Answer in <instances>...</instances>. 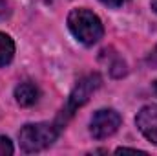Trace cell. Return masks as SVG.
Wrapping results in <instances>:
<instances>
[{"label":"cell","mask_w":157,"mask_h":156,"mask_svg":"<svg viewBox=\"0 0 157 156\" xmlns=\"http://www.w3.org/2000/svg\"><path fill=\"white\" fill-rule=\"evenodd\" d=\"M62 125L55 119V121H42V123H28L20 129L18 132V140H20V147L26 153H40L44 149H48L60 134Z\"/></svg>","instance_id":"cell-1"},{"label":"cell","mask_w":157,"mask_h":156,"mask_svg":"<svg viewBox=\"0 0 157 156\" xmlns=\"http://www.w3.org/2000/svg\"><path fill=\"white\" fill-rule=\"evenodd\" d=\"M108 51H110V57H112V61L108 63V66H110V74H112L113 77H122V76L126 74V63L119 57L113 50H108Z\"/></svg>","instance_id":"cell-8"},{"label":"cell","mask_w":157,"mask_h":156,"mask_svg":"<svg viewBox=\"0 0 157 156\" xmlns=\"http://www.w3.org/2000/svg\"><path fill=\"white\" fill-rule=\"evenodd\" d=\"M154 92H155V96H157V81L154 83Z\"/></svg>","instance_id":"cell-14"},{"label":"cell","mask_w":157,"mask_h":156,"mask_svg":"<svg viewBox=\"0 0 157 156\" xmlns=\"http://www.w3.org/2000/svg\"><path fill=\"white\" fill-rule=\"evenodd\" d=\"M104 6H110V7H121L124 0H101Z\"/></svg>","instance_id":"cell-11"},{"label":"cell","mask_w":157,"mask_h":156,"mask_svg":"<svg viewBox=\"0 0 157 156\" xmlns=\"http://www.w3.org/2000/svg\"><path fill=\"white\" fill-rule=\"evenodd\" d=\"M68 28L73 33V37L82 42L84 46H93L104 35V28L101 18L84 7H77L68 15Z\"/></svg>","instance_id":"cell-2"},{"label":"cell","mask_w":157,"mask_h":156,"mask_svg":"<svg viewBox=\"0 0 157 156\" xmlns=\"http://www.w3.org/2000/svg\"><path fill=\"white\" fill-rule=\"evenodd\" d=\"M135 123L143 136L157 145V105H144L135 117Z\"/></svg>","instance_id":"cell-5"},{"label":"cell","mask_w":157,"mask_h":156,"mask_svg":"<svg viewBox=\"0 0 157 156\" xmlns=\"http://www.w3.org/2000/svg\"><path fill=\"white\" fill-rule=\"evenodd\" d=\"M15 99L20 107H31L39 101V88L29 81L20 83L15 88Z\"/></svg>","instance_id":"cell-6"},{"label":"cell","mask_w":157,"mask_h":156,"mask_svg":"<svg viewBox=\"0 0 157 156\" xmlns=\"http://www.w3.org/2000/svg\"><path fill=\"white\" fill-rule=\"evenodd\" d=\"M121 116H119L117 110L113 109H101L97 110L93 117H91V123H90V132L95 140H104L112 134L117 132V129L121 127Z\"/></svg>","instance_id":"cell-4"},{"label":"cell","mask_w":157,"mask_h":156,"mask_svg":"<svg viewBox=\"0 0 157 156\" xmlns=\"http://www.w3.org/2000/svg\"><path fill=\"white\" fill-rule=\"evenodd\" d=\"M152 9L157 13V0H152Z\"/></svg>","instance_id":"cell-13"},{"label":"cell","mask_w":157,"mask_h":156,"mask_svg":"<svg viewBox=\"0 0 157 156\" xmlns=\"http://www.w3.org/2000/svg\"><path fill=\"white\" fill-rule=\"evenodd\" d=\"M9 13V0H0V18Z\"/></svg>","instance_id":"cell-10"},{"label":"cell","mask_w":157,"mask_h":156,"mask_svg":"<svg viewBox=\"0 0 157 156\" xmlns=\"http://www.w3.org/2000/svg\"><path fill=\"white\" fill-rule=\"evenodd\" d=\"M101 83H102V79H101L99 74H90V76H86V77L80 79L77 84H75V88L71 90V94H70V97H68V101H66V105H64L60 116L57 117V121L64 127L66 121L73 116L84 103H88V99H90L91 94L101 86Z\"/></svg>","instance_id":"cell-3"},{"label":"cell","mask_w":157,"mask_h":156,"mask_svg":"<svg viewBox=\"0 0 157 156\" xmlns=\"http://www.w3.org/2000/svg\"><path fill=\"white\" fill-rule=\"evenodd\" d=\"M154 57H155V61H157V48L154 50Z\"/></svg>","instance_id":"cell-15"},{"label":"cell","mask_w":157,"mask_h":156,"mask_svg":"<svg viewBox=\"0 0 157 156\" xmlns=\"http://www.w3.org/2000/svg\"><path fill=\"white\" fill-rule=\"evenodd\" d=\"M15 55V42L9 35L0 33V66H6L13 61Z\"/></svg>","instance_id":"cell-7"},{"label":"cell","mask_w":157,"mask_h":156,"mask_svg":"<svg viewBox=\"0 0 157 156\" xmlns=\"http://www.w3.org/2000/svg\"><path fill=\"white\" fill-rule=\"evenodd\" d=\"M115 153H117V154H121V153H133V154H137V153H144V151H139V149H128V147H121V149H117Z\"/></svg>","instance_id":"cell-12"},{"label":"cell","mask_w":157,"mask_h":156,"mask_svg":"<svg viewBox=\"0 0 157 156\" xmlns=\"http://www.w3.org/2000/svg\"><path fill=\"white\" fill-rule=\"evenodd\" d=\"M13 143L9 142V138H6V136H0V156H9L13 154Z\"/></svg>","instance_id":"cell-9"}]
</instances>
